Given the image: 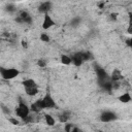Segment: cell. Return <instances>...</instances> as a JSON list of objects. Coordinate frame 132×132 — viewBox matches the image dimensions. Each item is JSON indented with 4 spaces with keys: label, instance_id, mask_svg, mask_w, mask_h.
Here are the masks:
<instances>
[{
    "label": "cell",
    "instance_id": "18",
    "mask_svg": "<svg viewBox=\"0 0 132 132\" xmlns=\"http://www.w3.org/2000/svg\"><path fill=\"white\" fill-rule=\"evenodd\" d=\"M67 119H68V117L66 116V113H63V114H60V116H59V120H60V122H62V123H66Z\"/></svg>",
    "mask_w": 132,
    "mask_h": 132
},
{
    "label": "cell",
    "instance_id": "21",
    "mask_svg": "<svg viewBox=\"0 0 132 132\" xmlns=\"http://www.w3.org/2000/svg\"><path fill=\"white\" fill-rule=\"evenodd\" d=\"M37 64H38V66H40V67H44V66L46 65V64H45V62H44L43 60H41V59H40V60H38V63H37Z\"/></svg>",
    "mask_w": 132,
    "mask_h": 132
},
{
    "label": "cell",
    "instance_id": "19",
    "mask_svg": "<svg viewBox=\"0 0 132 132\" xmlns=\"http://www.w3.org/2000/svg\"><path fill=\"white\" fill-rule=\"evenodd\" d=\"M73 126L71 125V124H66L65 125V130L67 131V132H71V131H73Z\"/></svg>",
    "mask_w": 132,
    "mask_h": 132
},
{
    "label": "cell",
    "instance_id": "26",
    "mask_svg": "<svg viewBox=\"0 0 132 132\" xmlns=\"http://www.w3.org/2000/svg\"><path fill=\"white\" fill-rule=\"evenodd\" d=\"M129 20H130V23H132V12L129 14Z\"/></svg>",
    "mask_w": 132,
    "mask_h": 132
},
{
    "label": "cell",
    "instance_id": "12",
    "mask_svg": "<svg viewBox=\"0 0 132 132\" xmlns=\"http://www.w3.org/2000/svg\"><path fill=\"white\" fill-rule=\"evenodd\" d=\"M119 100L122 102V103H128L131 101V96L129 93H124L122 94L120 97H119Z\"/></svg>",
    "mask_w": 132,
    "mask_h": 132
},
{
    "label": "cell",
    "instance_id": "25",
    "mask_svg": "<svg viewBox=\"0 0 132 132\" xmlns=\"http://www.w3.org/2000/svg\"><path fill=\"white\" fill-rule=\"evenodd\" d=\"M7 9L9 10V11H13L14 9H13V5H8L7 6Z\"/></svg>",
    "mask_w": 132,
    "mask_h": 132
},
{
    "label": "cell",
    "instance_id": "9",
    "mask_svg": "<svg viewBox=\"0 0 132 132\" xmlns=\"http://www.w3.org/2000/svg\"><path fill=\"white\" fill-rule=\"evenodd\" d=\"M122 78H123V75H122L121 71L118 70V69H114V70L112 71V73H111L110 79H111L112 81H119V80L122 79Z\"/></svg>",
    "mask_w": 132,
    "mask_h": 132
},
{
    "label": "cell",
    "instance_id": "8",
    "mask_svg": "<svg viewBox=\"0 0 132 132\" xmlns=\"http://www.w3.org/2000/svg\"><path fill=\"white\" fill-rule=\"evenodd\" d=\"M51 7H52V3H51L50 1H45V2H42V3L39 5L38 10H39L40 12H42V13H47L48 10L51 9Z\"/></svg>",
    "mask_w": 132,
    "mask_h": 132
},
{
    "label": "cell",
    "instance_id": "2",
    "mask_svg": "<svg viewBox=\"0 0 132 132\" xmlns=\"http://www.w3.org/2000/svg\"><path fill=\"white\" fill-rule=\"evenodd\" d=\"M29 113H30L29 107H28L24 102H20V104H19L18 107L15 108V114L24 120L25 118H27V117L29 116Z\"/></svg>",
    "mask_w": 132,
    "mask_h": 132
},
{
    "label": "cell",
    "instance_id": "20",
    "mask_svg": "<svg viewBox=\"0 0 132 132\" xmlns=\"http://www.w3.org/2000/svg\"><path fill=\"white\" fill-rule=\"evenodd\" d=\"M8 121H9V123H11L12 125H19V124H20V122H19L16 119H13V118H9Z\"/></svg>",
    "mask_w": 132,
    "mask_h": 132
},
{
    "label": "cell",
    "instance_id": "15",
    "mask_svg": "<svg viewBox=\"0 0 132 132\" xmlns=\"http://www.w3.org/2000/svg\"><path fill=\"white\" fill-rule=\"evenodd\" d=\"M23 85H24V87L25 88H29V87H34V86H36V84H35V81L33 80V79H25L24 81H23Z\"/></svg>",
    "mask_w": 132,
    "mask_h": 132
},
{
    "label": "cell",
    "instance_id": "17",
    "mask_svg": "<svg viewBox=\"0 0 132 132\" xmlns=\"http://www.w3.org/2000/svg\"><path fill=\"white\" fill-rule=\"evenodd\" d=\"M40 40L44 41V42H48L50 41V36L46 33H41L40 34Z\"/></svg>",
    "mask_w": 132,
    "mask_h": 132
},
{
    "label": "cell",
    "instance_id": "10",
    "mask_svg": "<svg viewBox=\"0 0 132 132\" xmlns=\"http://www.w3.org/2000/svg\"><path fill=\"white\" fill-rule=\"evenodd\" d=\"M25 92H26V94H27V95H29V96H35L39 91H38L37 86H34V87L25 88Z\"/></svg>",
    "mask_w": 132,
    "mask_h": 132
},
{
    "label": "cell",
    "instance_id": "16",
    "mask_svg": "<svg viewBox=\"0 0 132 132\" xmlns=\"http://www.w3.org/2000/svg\"><path fill=\"white\" fill-rule=\"evenodd\" d=\"M31 110L34 111V112H39V111L41 110V107L39 106V104H38L37 101H36L35 103H32V104H31Z\"/></svg>",
    "mask_w": 132,
    "mask_h": 132
},
{
    "label": "cell",
    "instance_id": "22",
    "mask_svg": "<svg viewBox=\"0 0 132 132\" xmlns=\"http://www.w3.org/2000/svg\"><path fill=\"white\" fill-rule=\"evenodd\" d=\"M127 32H128L129 34H132V23H129V27H128V29H127Z\"/></svg>",
    "mask_w": 132,
    "mask_h": 132
},
{
    "label": "cell",
    "instance_id": "13",
    "mask_svg": "<svg viewBox=\"0 0 132 132\" xmlns=\"http://www.w3.org/2000/svg\"><path fill=\"white\" fill-rule=\"evenodd\" d=\"M61 62L64 65H69L72 63V58H70L69 56H66V55H62L61 56Z\"/></svg>",
    "mask_w": 132,
    "mask_h": 132
},
{
    "label": "cell",
    "instance_id": "7",
    "mask_svg": "<svg viewBox=\"0 0 132 132\" xmlns=\"http://www.w3.org/2000/svg\"><path fill=\"white\" fill-rule=\"evenodd\" d=\"M84 57H82V53H76L74 54V56L72 57V63L75 66H80L84 63Z\"/></svg>",
    "mask_w": 132,
    "mask_h": 132
},
{
    "label": "cell",
    "instance_id": "4",
    "mask_svg": "<svg viewBox=\"0 0 132 132\" xmlns=\"http://www.w3.org/2000/svg\"><path fill=\"white\" fill-rule=\"evenodd\" d=\"M15 21L18 23H25V24H31L32 23V18L29 15L28 12L26 11H21L20 14L16 16Z\"/></svg>",
    "mask_w": 132,
    "mask_h": 132
},
{
    "label": "cell",
    "instance_id": "14",
    "mask_svg": "<svg viewBox=\"0 0 132 132\" xmlns=\"http://www.w3.org/2000/svg\"><path fill=\"white\" fill-rule=\"evenodd\" d=\"M44 120H45V123L47 124V125H50V126H54L55 125V119L51 116V114H44Z\"/></svg>",
    "mask_w": 132,
    "mask_h": 132
},
{
    "label": "cell",
    "instance_id": "5",
    "mask_svg": "<svg viewBox=\"0 0 132 132\" xmlns=\"http://www.w3.org/2000/svg\"><path fill=\"white\" fill-rule=\"evenodd\" d=\"M116 119H117L116 113H113V112H111V111H104V112H102L101 116H100L101 122H104V123H108V122L114 121Z\"/></svg>",
    "mask_w": 132,
    "mask_h": 132
},
{
    "label": "cell",
    "instance_id": "24",
    "mask_svg": "<svg viewBox=\"0 0 132 132\" xmlns=\"http://www.w3.org/2000/svg\"><path fill=\"white\" fill-rule=\"evenodd\" d=\"M110 19L113 20V21L117 20V13H111V14H110Z\"/></svg>",
    "mask_w": 132,
    "mask_h": 132
},
{
    "label": "cell",
    "instance_id": "1",
    "mask_svg": "<svg viewBox=\"0 0 132 132\" xmlns=\"http://www.w3.org/2000/svg\"><path fill=\"white\" fill-rule=\"evenodd\" d=\"M0 73H1V76L2 78L4 79H12L14 78L15 76L19 75L20 71L15 68H4V67H1L0 68Z\"/></svg>",
    "mask_w": 132,
    "mask_h": 132
},
{
    "label": "cell",
    "instance_id": "6",
    "mask_svg": "<svg viewBox=\"0 0 132 132\" xmlns=\"http://www.w3.org/2000/svg\"><path fill=\"white\" fill-rule=\"evenodd\" d=\"M54 25H55V22L53 21V19H52L47 13H45V14H44L43 22H42V28H43V29H50V28L53 27Z\"/></svg>",
    "mask_w": 132,
    "mask_h": 132
},
{
    "label": "cell",
    "instance_id": "3",
    "mask_svg": "<svg viewBox=\"0 0 132 132\" xmlns=\"http://www.w3.org/2000/svg\"><path fill=\"white\" fill-rule=\"evenodd\" d=\"M39 106L41 107V109H44V108H53L55 107V101L54 99L50 96V95H46L43 99H39L37 100Z\"/></svg>",
    "mask_w": 132,
    "mask_h": 132
},
{
    "label": "cell",
    "instance_id": "11",
    "mask_svg": "<svg viewBox=\"0 0 132 132\" xmlns=\"http://www.w3.org/2000/svg\"><path fill=\"white\" fill-rule=\"evenodd\" d=\"M97 75H98V77H99V79H100L101 81L106 80V78H107V73H106L105 70L102 69V68H99V69L97 70Z\"/></svg>",
    "mask_w": 132,
    "mask_h": 132
},
{
    "label": "cell",
    "instance_id": "23",
    "mask_svg": "<svg viewBox=\"0 0 132 132\" xmlns=\"http://www.w3.org/2000/svg\"><path fill=\"white\" fill-rule=\"evenodd\" d=\"M22 46H23L24 48H27V46H28V45H27V42H26V40H25V39H23V40H22Z\"/></svg>",
    "mask_w": 132,
    "mask_h": 132
}]
</instances>
